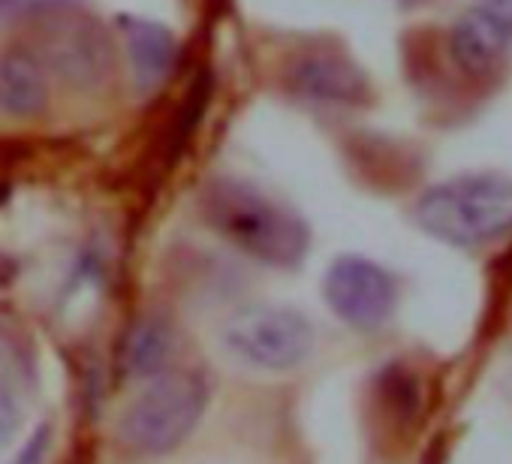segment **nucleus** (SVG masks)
Segmentation results:
<instances>
[{
    "mask_svg": "<svg viewBox=\"0 0 512 464\" xmlns=\"http://www.w3.org/2000/svg\"><path fill=\"white\" fill-rule=\"evenodd\" d=\"M476 7L497 16L500 22H506L512 28V0H476Z\"/></svg>",
    "mask_w": 512,
    "mask_h": 464,
    "instance_id": "13",
    "label": "nucleus"
},
{
    "mask_svg": "<svg viewBox=\"0 0 512 464\" xmlns=\"http://www.w3.org/2000/svg\"><path fill=\"white\" fill-rule=\"evenodd\" d=\"M199 208L205 223L223 242L263 266L296 269L311 251L308 223L290 205L247 181H208Z\"/></svg>",
    "mask_w": 512,
    "mask_h": 464,
    "instance_id": "1",
    "label": "nucleus"
},
{
    "mask_svg": "<svg viewBox=\"0 0 512 464\" xmlns=\"http://www.w3.org/2000/svg\"><path fill=\"white\" fill-rule=\"evenodd\" d=\"M25 383L7 353H0V449H7L25 425Z\"/></svg>",
    "mask_w": 512,
    "mask_h": 464,
    "instance_id": "12",
    "label": "nucleus"
},
{
    "mask_svg": "<svg viewBox=\"0 0 512 464\" xmlns=\"http://www.w3.org/2000/svg\"><path fill=\"white\" fill-rule=\"evenodd\" d=\"M223 350L260 371H293L314 353V326L281 305H247L220 326Z\"/></svg>",
    "mask_w": 512,
    "mask_h": 464,
    "instance_id": "4",
    "label": "nucleus"
},
{
    "mask_svg": "<svg viewBox=\"0 0 512 464\" xmlns=\"http://www.w3.org/2000/svg\"><path fill=\"white\" fill-rule=\"evenodd\" d=\"M121 28H124L127 55H130L139 91L160 88L178 58L175 34L166 25L148 22V19H121Z\"/></svg>",
    "mask_w": 512,
    "mask_h": 464,
    "instance_id": "10",
    "label": "nucleus"
},
{
    "mask_svg": "<svg viewBox=\"0 0 512 464\" xmlns=\"http://www.w3.org/2000/svg\"><path fill=\"white\" fill-rule=\"evenodd\" d=\"M416 220L446 245H488L512 232V178L479 172L440 181L419 196Z\"/></svg>",
    "mask_w": 512,
    "mask_h": 464,
    "instance_id": "2",
    "label": "nucleus"
},
{
    "mask_svg": "<svg viewBox=\"0 0 512 464\" xmlns=\"http://www.w3.org/2000/svg\"><path fill=\"white\" fill-rule=\"evenodd\" d=\"M52 67L73 85H97L112 64V46L91 19H61L46 31Z\"/></svg>",
    "mask_w": 512,
    "mask_h": 464,
    "instance_id": "6",
    "label": "nucleus"
},
{
    "mask_svg": "<svg viewBox=\"0 0 512 464\" xmlns=\"http://www.w3.org/2000/svg\"><path fill=\"white\" fill-rule=\"evenodd\" d=\"M49 106V76L40 58L28 49H7L0 55V112L13 118H34Z\"/></svg>",
    "mask_w": 512,
    "mask_h": 464,
    "instance_id": "9",
    "label": "nucleus"
},
{
    "mask_svg": "<svg viewBox=\"0 0 512 464\" xmlns=\"http://www.w3.org/2000/svg\"><path fill=\"white\" fill-rule=\"evenodd\" d=\"M175 353V329L163 317H142L130 326L124 338L121 365L130 377L151 380L160 377Z\"/></svg>",
    "mask_w": 512,
    "mask_h": 464,
    "instance_id": "11",
    "label": "nucleus"
},
{
    "mask_svg": "<svg viewBox=\"0 0 512 464\" xmlns=\"http://www.w3.org/2000/svg\"><path fill=\"white\" fill-rule=\"evenodd\" d=\"M452 58L467 76H482L497 67V61L512 46V28L497 16L473 7L458 19L449 37Z\"/></svg>",
    "mask_w": 512,
    "mask_h": 464,
    "instance_id": "8",
    "label": "nucleus"
},
{
    "mask_svg": "<svg viewBox=\"0 0 512 464\" xmlns=\"http://www.w3.org/2000/svg\"><path fill=\"white\" fill-rule=\"evenodd\" d=\"M208 383L193 371L151 377L118 416V440L136 455H166L178 449L202 422Z\"/></svg>",
    "mask_w": 512,
    "mask_h": 464,
    "instance_id": "3",
    "label": "nucleus"
},
{
    "mask_svg": "<svg viewBox=\"0 0 512 464\" xmlns=\"http://www.w3.org/2000/svg\"><path fill=\"white\" fill-rule=\"evenodd\" d=\"M398 4H404V7H416V4H425V0H398Z\"/></svg>",
    "mask_w": 512,
    "mask_h": 464,
    "instance_id": "14",
    "label": "nucleus"
},
{
    "mask_svg": "<svg viewBox=\"0 0 512 464\" xmlns=\"http://www.w3.org/2000/svg\"><path fill=\"white\" fill-rule=\"evenodd\" d=\"M290 91L317 106H362L371 97L365 70L335 52H314L293 64Z\"/></svg>",
    "mask_w": 512,
    "mask_h": 464,
    "instance_id": "7",
    "label": "nucleus"
},
{
    "mask_svg": "<svg viewBox=\"0 0 512 464\" xmlns=\"http://www.w3.org/2000/svg\"><path fill=\"white\" fill-rule=\"evenodd\" d=\"M323 296L329 308L353 329H380L398 305L395 278L365 257H338L323 281Z\"/></svg>",
    "mask_w": 512,
    "mask_h": 464,
    "instance_id": "5",
    "label": "nucleus"
}]
</instances>
